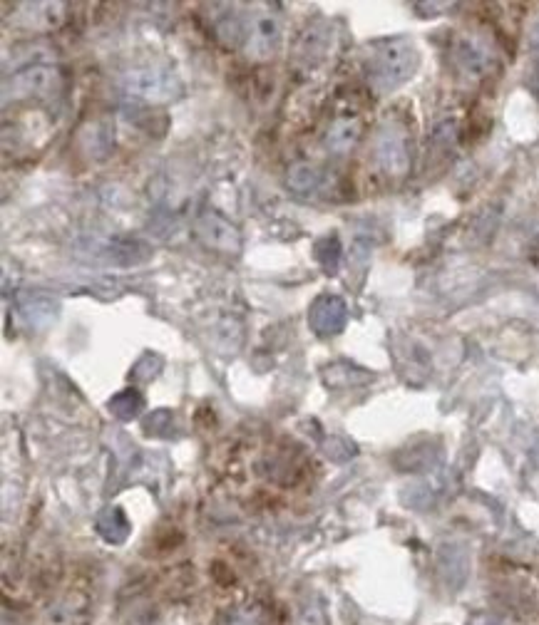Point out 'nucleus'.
Here are the masks:
<instances>
[{"instance_id": "obj_1", "label": "nucleus", "mask_w": 539, "mask_h": 625, "mask_svg": "<svg viewBox=\"0 0 539 625\" xmlns=\"http://www.w3.org/2000/svg\"><path fill=\"white\" fill-rule=\"evenodd\" d=\"M415 67H418V53H415L413 43L405 38L383 40L371 50V60H368V80L376 92H393L403 82L413 77Z\"/></svg>"}, {"instance_id": "obj_2", "label": "nucleus", "mask_w": 539, "mask_h": 625, "mask_svg": "<svg viewBox=\"0 0 539 625\" xmlns=\"http://www.w3.org/2000/svg\"><path fill=\"white\" fill-rule=\"evenodd\" d=\"M376 162L390 177H400L408 172L410 154H408V139L405 132L395 125H385L376 137Z\"/></svg>"}, {"instance_id": "obj_3", "label": "nucleus", "mask_w": 539, "mask_h": 625, "mask_svg": "<svg viewBox=\"0 0 539 625\" xmlns=\"http://www.w3.org/2000/svg\"><path fill=\"white\" fill-rule=\"evenodd\" d=\"M197 236L209 246V249H217L224 253H236L241 246L236 226L229 224L224 216L214 214V211H207V214L197 221Z\"/></svg>"}, {"instance_id": "obj_4", "label": "nucleus", "mask_w": 539, "mask_h": 625, "mask_svg": "<svg viewBox=\"0 0 539 625\" xmlns=\"http://www.w3.org/2000/svg\"><path fill=\"white\" fill-rule=\"evenodd\" d=\"M60 87V72L55 67H25L13 75V97H48Z\"/></svg>"}, {"instance_id": "obj_5", "label": "nucleus", "mask_w": 539, "mask_h": 625, "mask_svg": "<svg viewBox=\"0 0 539 625\" xmlns=\"http://www.w3.org/2000/svg\"><path fill=\"white\" fill-rule=\"evenodd\" d=\"M281 30L276 18L271 15H256L254 23L246 28V53L254 60H266L276 53V45H279Z\"/></svg>"}, {"instance_id": "obj_6", "label": "nucleus", "mask_w": 539, "mask_h": 625, "mask_svg": "<svg viewBox=\"0 0 539 625\" xmlns=\"http://www.w3.org/2000/svg\"><path fill=\"white\" fill-rule=\"evenodd\" d=\"M90 601L82 593H65L60 601L45 611L43 625H87L90 621Z\"/></svg>"}, {"instance_id": "obj_7", "label": "nucleus", "mask_w": 539, "mask_h": 625, "mask_svg": "<svg viewBox=\"0 0 539 625\" xmlns=\"http://www.w3.org/2000/svg\"><path fill=\"white\" fill-rule=\"evenodd\" d=\"M346 320H348L346 303L336 296H321L311 306V313H308V323H311V328L321 335L338 333V330H343Z\"/></svg>"}, {"instance_id": "obj_8", "label": "nucleus", "mask_w": 539, "mask_h": 625, "mask_svg": "<svg viewBox=\"0 0 539 625\" xmlns=\"http://www.w3.org/2000/svg\"><path fill=\"white\" fill-rule=\"evenodd\" d=\"M455 60H458L462 72H467L472 77H480L490 70L492 50L480 38H462L455 45Z\"/></svg>"}, {"instance_id": "obj_9", "label": "nucleus", "mask_w": 539, "mask_h": 625, "mask_svg": "<svg viewBox=\"0 0 539 625\" xmlns=\"http://www.w3.org/2000/svg\"><path fill=\"white\" fill-rule=\"evenodd\" d=\"M361 137V120L351 115H338L326 134V147L333 154H346L356 147Z\"/></svg>"}, {"instance_id": "obj_10", "label": "nucleus", "mask_w": 539, "mask_h": 625, "mask_svg": "<svg viewBox=\"0 0 539 625\" xmlns=\"http://www.w3.org/2000/svg\"><path fill=\"white\" fill-rule=\"evenodd\" d=\"M97 531H100L102 539L110 541V544H122V541L130 536V521L122 514V509L112 506V509H107L105 514L97 519Z\"/></svg>"}, {"instance_id": "obj_11", "label": "nucleus", "mask_w": 539, "mask_h": 625, "mask_svg": "<svg viewBox=\"0 0 539 625\" xmlns=\"http://www.w3.org/2000/svg\"><path fill=\"white\" fill-rule=\"evenodd\" d=\"M142 405H145V400H142L140 392L132 390V387H127V390H122L120 395L112 397L110 412L115 417H120V420H132V417L140 415Z\"/></svg>"}, {"instance_id": "obj_12", "label": "nucleus", "mask_w": 539, "mask_h": 625, "mask_svg": "<svg viewBox=\"0 0 539 625\" xmlns=\"http://www.w3.org/2000/svg\"><path fill=\"white\" fill-rule=\"evenodd\" d=\"M321 182V174H318L316 167H308V164H296L289 172V187L299 194H306V191H313Z\"/></svg>"}, {"instance_id": "obj_13", "label": "nucleus", "mask_w": 539, "mask_h": 625, "mask_svg": "<svg viewBox=\"0 0 539 625\" xmlns=\"http://www.w3.org/2000/svg\"><path fill=\"white\" fill-rule=\"evenodd\" d=\"M316 256L321 258V263L328 268V271H336L338 256H341V249H338V241L336 239H326V241H323V244H318Z\"/></svg>"}, {"instance_id": "obj_14", "label": "nucleus", "mask_w": 539, "mask_h": 625, "mask_svg": "<svg viewBox=\"0 0 539 625\" xmlns=\"http://www.w3.org/2000/svg\"><path fill=\"white\" fill-rule=\"evenodd\" d=\"M264 621H261L259 613H236L234 618H231L229 625H261Z\"/></svg>"}]
</instances>
